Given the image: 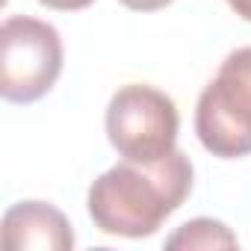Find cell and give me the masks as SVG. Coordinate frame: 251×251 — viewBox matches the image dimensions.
<instances>
[{"label": "cell", "mask_w": 251, "mask_h": 251, "mask_svg": "<svg viewBox=\"0 0 251 251\" xmlns=\"http://www.w3.org/2000/svg\"><path fill=\"white\" fill-rule=\"evenodd\" d=\"M192 180V160L177 148L157 163L124 160L89 186V219L109 236H151L189 198Z\"/></svg>", "instance_id": "cell-1"}, {"label": "cell", "mask_w": 251, "mask_h": 251, "mask_svg": "<svg viewBox=\"0 0 251 251\" xmlns=\"http://www.w3.org/2000/svg\"><path fill=\"white\" fill-rule=\"evenodd\" d=\"M195 133L219 160L251 154V48L225 56L195 106Z\"/></svg>", "instance_id": "cell-2"}, {"label": "cell", "mask_w": 251, "mask_h": 251, "mask_svg": "<svg viewBox=\"0 0 251 251\" xmlns=\"http://www.w3.org/2000/svg\"><path fill=\"white\" fill-rule=\"evenodd\" d=\"M180 115L175 100L148 83L121 86L106 106V139L130 163H157L175 151Z\"/></svg>", "instance_id": "cell-3"}, {"label": "cell", "mask_w": 251, "mask_h": 251, "mask_svg": "<svg viewBox=\"0 0 251 251\" xmlns=\"http://www.w3.org/2000/svg\"><path fill=\"white\" fill-rule=\"evenodd\" d=\"M62 39L53 24L9 15L0 27V95L9 103L45 98L62 74Z\"/></svg>", "instance_id": "cell-4"}, {"label": "cell", "mask_w": 251, "mask_h": 251, "mask_svg": "<svg viewBox=\"0 0 251 251\" xmlns=\"http://www.w3.org/2000/svg\"><path fill=\"white\" fill-rule=\"evenodd\" d=\"M6 251H71L74 230L62 210L48 201H18L3 213Z\"/></svg>", "instance_id": "cell-5"}, {"label": "cell", "mask_w": 251, "mask_h": 251, "mask_svg": "<svg viewBox=\"0 0 251 251\" xmlns=\"http://www.w3.org/2000/svg\"><path fill=\"white\" fill-rule=\"evenodd\" d=\"M239 239L236 233L219 222V219H192L186 225H180L169 239H166V248H236Z\"/></svg>", "instance_id": "cell-6"}, {"label": "cell", "mask_w": 251, "mask_h": 251, "mask_svg": "<svg viewBox=\"0 0 251 251\" xmlns=\"http://www.w3.org/2000/svg\"><path fill=\"white\" fill-rule=\"evenodd\" d=\"M39 3L48 9H56V12H80V9L92 6L95 0H39Z\"/></svg>", "instance_id": "cell-7"}, {"label": "cell", "mask_w": 251, "mask_h": 251, "mask_svg": "<svg viewBox=\"0 0 251 251\" xmlns=\"http://www.w3.org/2000/svg\"><path fill=\"white\" fill-rule=\"evenodd\" d=\"M121 6H127L133 12H157V9H166L175 0H118Z\"/></svg>", "instance_id": "cell-8"}, {"label": "cell", "mask_w": 251, "mask_h": 251, "mask_svg": "<svg viewBox=\"0 0 251 251\" xmlns=\"http://www.w3.org/2000/svg\"><path fill=\"white\" fill-rule=\"evenodd\" d=\"M227 6H230L242 21H251V0H227Z\"/></svg>", "instance_id": "cell-9"}]
</instances>
